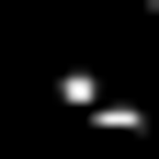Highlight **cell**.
Here are the masks:
<instances>
[{
  "label": "cell",
  "instance_id": "1",
  "mask_svg": "<svg viewBox=\"0 0 159 159\" xmlns=\"http://www.w3.org/2000/svg\"><path fill=\"white\" fill-rule=\"evenodd\" d=\"M136 11H148V23H159V0H136Z\"/></svg>",
  "mask_w": 159,
  "mask_h": 159
}]
</instances>
